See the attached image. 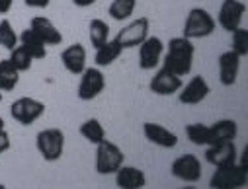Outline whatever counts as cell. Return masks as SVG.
<instances>
[{
  "instance_id": "6da1fadb",
  "label": "cell",
  "mask_w": 248,
  "mask_h": 189,
  "mask_svg": "<svg viewBox=\"0 0 248 189\" xmlns=\"http://www.w3.org/2000/svg\"><path fill=\"white\" fill-rule=\"evenodd\" d=\"M194 55H196V47L192 43V39L188 37H172L166 45V53H164V60L162 67L172 71L178 76H186L192 73L194 67Z\"/></svg>"
},
{
  "instance_id": "7a4b0ae2",
  "label": "cell",
  "mask_w": 248,
  "mask_h": 189,
  "mask_svg": "<svg viewBox=\"0 0 248 189\" xmlns=\"http://www.w3.org/2000/svg\"><path fill=\"white\" fill-rule=\"evenodd\" d=\"M246 183H248V170L242 168L238 162L215 168L209 179V187L213 189H240L246 187Z\"/></svg>"
},
{
  "instance_id": "3957f363",
  "label": "cell",
  "mask_w": 248,
  "mask_h": 189,
  "mask_svg": "<svg viewBox=\"0 0 248 189\" xmlns=\"http://www.w3.org/2000/svg\"><path fill=\"white\" fill-rule=\"evenodd\" d=\"M215 20L213 16L205 10V8H192L186 16V22H184V29H182V35L188 37V39H203V37H209L213 31H215Z\"/></svg>"
},
{
  "instance_id": "277c9868",
  "label": "cell",
  "mask_w": 248,
  "mask_h": 189,
  "mask_svg": "<svg viewBox=\"0 0 248 189\" xmlns=\"http://www.w3.org/2000/svg\"><path fill=\"white\" fill-rule=\"evenodd\" d=\"M123 162H125V156H123V150L113 145L111 141H100L96 145V172L100 175H109V174H115Z\"/></svg>"
},
{
  "instance_id": "5b68a950",
  "label": "cell",
  "mask_w": 248,
  "mask_h": 189,
  "mask_svg": "<svg viewBox=\"0 0 248 189\" xmlns=\"http://www.w3.org/2000/svg\"><path fill=\"white\" fill-rule=\"evenodd\" d=\"M35 145L43 160L55 162L65 152V133L61 129H43L37 133Z\"/></svg>"
},
{
  "instance_id": "8992f818",
  "label": "cell",
  "mask_w": 248,
  "mask_h": 189,
  "mask_svg": "<svg viewBox=\"0 0 248 189\" xmlns=\"http://www.w3.org/2000/svg\"><path fill=\"white\" fill-rule=\"evenodd\" d=\"M45 113V103L35 100V98H18L12 105H10V115L16 123L24 125V127H28V125H33L41 115Z\"/></svg>"
},
{
  "instance_id": "52a82bcc",
  "label": "cell",
  "mask_w": 248,
  "mask_h": 189,
  "mask_svg": "<svg viewBox=\"0 0 248 189\" xmlns=\"http://www.w3.org/2000/svg\"><path fill=\"white\" fill-rule=\"evenodd\" d=\"M78 76V100L92 102L106 90V76L98 67H86Z\"/></svg>"
},
{
  "instance_id": "ba28073f",
  "label": "cell",
  "mask_w": 248,
  "mask_h": 189,
  "mask_svg": "<svg viewBox=\"0 0 248 189\" xmlns=\"http://www.w3.org/2000/svg\"><path fill=\"white\" fill-rule=\"evenodd\" d=\"M172 175L186 183H196L202 179V160L196 154H182L178 156L172 166Z\"/></svg>"
},
{
  "instance_id": "9c48e42d",
  "label": "cell",
  "mask_w": 248,
  "mask_h": 189,
  "mask_svg": "<svg viewBox=\"0 0 248 189\" xmlns=\"http://www.w3.org/2000/svg\"><path fill=\"white\" fill-rule=\"evenodd\" d=\"M149 28H151V24L147 18H137V20L129 22L125 28H121L119 33L115 35V39L123 49L139 47L149 37Z\"/></svg>"
},
{
  "instance_id": "30bf717a",
  "label": "cell",
  "mask_w": 248,
  "mask_h": 189,
  "mask_svg": "<svg viewBox=\"0 0 248 189\" xmlns=\"http://www.w3.org/2000/svg\"><path fill=\"white\" fill-rule=\"evenodd\" d=\"M164 55V43L158 37H147L139 45V67L143 71H155L158 69V62Z\"/></svg>"
},
{
  "instance_id": "8fae6325",
  "label": "cell",
  "mask_w": 248,
  "mask_h": 189,
  "mask_svg": "<svg viewBox=\"0 0 248 189\" xmlns=\"http://www.w3.org/2000/svg\"><path fill=\"white\" fill-rule=\"evenodd\" d=\"M244 14H246V6L240 0H223V4L219 8V24L223 29L227 31H234L236 28L242 26V20H244Z\"/></svg>"
},
{
  "instance_id": "7c38bea8",
  "label": "cell",
  "mask_w": 248,
  "mask_h": 189,
  "mask_svg": "<svg viewBox=\"0 0 248 189\" xmlns=\"http://www.w3.org/2000/svg\"><path fill=\"white\" fill-rule=\"evenodd\" d=\"M236 145L234 141H223V143H215L209 145L205 148V162L219 168V166H229L232 162H236Z\"/></svg>"
},
{
  "instance_id": "4fadbf2b",
  "label": "cell",
  "mask_w": 248,
  "mask_h": 189,
  "mask_svg": "<svg viewBox=\"0 0 248 189\" xmlns=\"http://www.w3.org/2000/svg\"><path fill=\"white\" fill-rule=\"evenodd\" d=\"M178 92H180V96H178L180 103H184V105H198V103H202L209 96L211 88L205 82V78L198 74V76H194L186 86L182 84V88Z\"/></svg>"
},
{
  "instance_id": "5bb4252c",
  "label": "cell",
  "mask_w": 248,
  "mask_h": 189,
  "mask_svg": "<svg viewBox=\"0 0 248 189\" xmlns=\"http://www.w3.org/2000/svg\"><path fill=\"white\" fill-rule=\"evenodd\" d=\"M149 88H151V92L156 94V96H172V94H176V92L182 88V76H178V74H174L172 71H168V69L162 67V69L151 78Z\"/></svg>"
},
{
  "instance_id": "9a60e30c",
  "label": "cell",
  "mask_w": 248,
  "mask_h": 189,
  "mask_svg": "<svg viewBox=\"0 0 248 189\" xmlns=\"http://www.w3.org/2000/svg\"><path fill=\"white\" fill-rule=\"evenodd\" d=\"M240 60H242V57L236 55L232 49L221 53V57H219V80L223 86L231 88L236 84V78L240 73Z\"/></svg>"
},
{
  "instance_id": "2e32d148",
  "label": "cell",
  "mask_w": 248,
  "mask_h": 189,
  "mask_svg": "<svg viewBox=\"0 0 248 189\" xmlns=\"http://www.w3.org/2000/svg\"><path fill=\"white\" fill-rule=\"evenodd\" d=\"M143 135L149 143L160 146V148H174L178 146V135L172 133L170 129H166L164 125H158V123H145L143 125Z\"/></svg>"
},
{
  "instance_id": "e0dca14e",
  "label": "cell",
  "mask_w": 248,
  "mask_h": 189,
  "mask_svg": "<svg viewBox=\"0 0 248 189\" xmlns=\"http://www.w3.org/2000/svg\"><path fill=\"white\" fill-rule=\"evenodd\" d=\"M61 60H63V67L71 74H80L86 69V49H84V45L82 43L69 45L63 53H61Z\"/></svg>"
},
{
  "instance_id": "ac0fdd59",
  "label": "cell",
  "mask_w": 248,
  "mask_h": 189,
  "mask_svg": "<svg viewBox=\"0 0 248 189\" xmlns=\"http://www.w3.org/2000/svg\"><path fill=\"white\" fill-rule=\"evenodd\" d=\"M30 28L41 37V41L45 45H61V43H63V33L59 31V28L49 18L35 16V18H31Z\"/></svg>"
},
{
  "instance_id": "d6986e66",
  "label": "cell",
  "mask_w": 248,
  "mask_h": 189,
  "mask_svg": "<svg viewBox=\"0 0 248 189\" xmlns=\"http://www.w3.org/2000/svg\"><path fill=\"white\" fill-rule=\"evenodd\" d=\"M145 183H147L145 172L135 168V166L123 164L115 172V185L121 187V189H141V187H145Z\"/></svg>"
},
{
  "instance_id": "ffe728a7",
  "label": "cell",
  "mask_w": 248,
  "mask_h": 189,
  "mask_svg": "<svg viewBox=\"0 0 248 189\" xmlns=\"http://www.w3.org/2000/svg\"><path fill=\"white\" fill-rule=\"evenodd\" d=\"M236 135H238V125L232 119H221L209 125V145L223 143V141H234Z\"/></svg>"
},
{
  "instance_id": "44dd1931",
  "label": "cell",
  "mask_w": 248,
  "mask_h": 189,
  "mask_svg": "<svg viewBox=\"0 0 248 189\" xmlns=\"http://www.w3.org/2000/svg\"><path fill=\"white\" fill-rule=\"evenodd\" d=\"M123 53V47L117 43V39H108L102 47L96 49V55H94V62L96 67H109L113 62L121 57Z\"/></svg>"
},
{
  "instance_id": "7402d4cb",
  "label": "cell",
  "mask_w": 248,
  "mask_h": 189,
  "mask_svg": "<svg viewBox=\"0 0 248 189\" xmlns=\"http://www.w3.org/2000/svg\"><path fill=\"white\" fill-rule=\"evenodd\" d=\"M18 41H20V45L33 57V60H35V58H45V55H47V45L41 41V37H39L31 28L24 29V31L20 33Z\"/></svg>"
},
{
  "instance_id": "603a6c76",
  "label": "cell",
  "mask_w": 248,
  "mask_h": 189,
  "mask_svg": "<svg viewBox=\"0 0 248 189\" xmlns=\"http://www.w3.org/2000/svg\"><path fill=\"white\" fill-rule=\"evenodd\" d=\"M20 82V73L12 67V62L0 60V92H12Z\"/></svg>"
},
{
  "instance_id": "cb8c5ba5",
  "label": "cell",
  "mask_w": 248,
  "mask_h": 189,
  "mask_svg": "<svg viewBox=\"0 0 248 189\" xmlns=\"http://www.w3.org/2000/svg\"><path fill=\"white\" fill-rule=\"evenodd\" d=\"M88 39H90L94 49L102 47L109 39V26L104 20H98V18L90 20V24H88Z\"/></svg>"
},
{
  "instance_id": "d4e9b609",
  "label": "cell",
  "mask_w": 248,
  "mask_h": 189,
  "mask_svg": "<svg viewBox=\"0 0 248 189\" xmlns=\"http://www.w3.org/2000/svg\"><path fill=\"white\" fill-rule=\"evenodd\" d=\"M80 135L88 141V143H92V145H98L100 141H104L106 139V131H104V127H102V123L96 119V117H92V119H86L82 125H80Z\"/></svg>"
},
{
  "instance_id": "484cf974",
  "label": "cell",
  "mask_w": 248,
  "mask_h": 189,
  "mask_svg": "<svg viewBox=\"0 0 248 189\" xmlns=\"http://www.w3.org/2000/svg\"><path fill=\"white\" fill-rule=\"evenodd\" d=\"M137 8V0H111L109 4V16L115 22H123L133 16Z\"/></svg>"
},
{
  "instance_id": "4316f807",
  "label": "cell",
  "mask_w": 248,
  "mask_h": 189,
  "mask_svg": "<svg viewBox=\"0 0 248 189\" xmlns=\"http://www.w3.org/2000/svg\"><path fill=\"white\" fill-rule=\"evenodd\" d=\"M8 60L12 62V67H14L18 73H26V71H30L31 65H33V57H31L20 43H18L14 49H10Z\"/></svg>"
},
{
  "instance_id": "83f0119b",
  "label": "cell",
  "mask_w": 248,
  "mask_h": 189,
  "mask_svg": "<svg viewBox=\"0 0 248 189\" xmlns=\"http://www.w3.org/2000/svg\"><path fill=\"white\" fill-rule=\"evenodd\" d=\"M186 135H188L190 143H194L198 146H209V127L203 123L186 125Z\"/></svg>"
},
{
  "instance_id": "f1b7e54d",
  "label": "cell",
  "mask_w": 248,
  "mask_h": 189,
  "mask_svg": "<svg viewBox=\"0 0 248 189\" xmlns=\"http://www.w3.org/2000/svg\"><path fill=\"white\" fill-rule=\"evenodd\" d=\"M16 45H18V33L14 29V26L10 24V20H2L0 22V47L10 51Z\"/></svg>"
},
{
  "instance_id": "f546056e",
  "label": "cell",
  "mask_w": 248,
  "mask_h": 189,
  "mask_svg": "<svg viewBox=\"0 0 248 189\" xmlns=\"http://www.w3.org/2000/svg\"><path fill=\"white\" fill-rule=\"evenodd\" d=\"M231 33H232V43H231L232 51L236 55H240V57H246L248 55V29L240 26Z\"/></svg>"
},
{
  "instance_id": "4dcf8cb0",
  "label": "cell",
  "mask_w": 248,
  "mask_h": 189,
  "mask_svg": "<svg viewBox=\"0 0 248 189\" xmlns=\"http://www.w3.org/2000/svg\"><path fill=\"white\" fill-rule=\"evenodd\" d=\"M10 135H8V131L6 129H0V154H4V152H8L10 150Z\"/></svg>"
},
{
  "instance_id": "1f68e13d",
  "label": "cell",
  "mask_w": 248,
  "mask_h": 189,
  "mask_svg": "<svg viewBox=\"0 0 248 189\" xmlns=\"http://www.w3.org/2000/svg\"><path fill=\"white\" fill-rule=\"evenodd\" d=\"M30 8H47L51 4V0H24Z\"/></svg>"
},
{
  "instance_id": "d6a6232c",
  "label": "cell",
  "mask_w": 248,
  "mask_h": 189,
  "mask_svg": "<svg viewBox=\"0 0 248 189\" xmlns=\"http://www.w3.org/2000/svg\"><path fill=\"white\" fill-rule=\"evenodd\" d=\"M14 0H0V14H8L12 10Z\"/></svg>"
},
{
  "instance_id": "836d02e7",
  "label": "cell",
  "mask_w": 248,
  "mask_h": 189,
  "mask_svg": "<svg viewBox=\"0 0 248 189\" xmlns=\"http://www.w3.org/2000/svg\"><path fill=\"white\" fill-rule=\"evenodd\" d=\"M96 2H98V0H73V4L78 6V8H88V6L96 4Z\"/></svg>"
},
{
  "instance_id": "e575fe53",
  "label": "cell",
  "mask_w": 248,
  "mask_h": 189,
  "mask_svg": "<svg viewBox=\"0 0 248 189\" xmlns=\"http://www.w3.org/2000/svg\"><path fill=\"white\" fill-rule=\"evenodd\" d=\"M0 129H4V119L0 117Z\"/></svg>"
},
{
  "instance_id": "d590c367",
  "label": "cell",
  "mask_w": 248,
  "mask_h": 189,
  "mask_svg": "<svg viewBox=\"0 0 248 189\" xmlns=\"http://www.w3.org/2000/svg\"><path fill=\"white\" fill-rule=\"evenodd\" d=\"M2 96H4V94H2V92H0V102H2Z\"/></svg>"
}]
</instances>
